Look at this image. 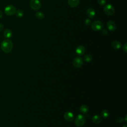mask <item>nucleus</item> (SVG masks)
Segmentation results:
<instances>
[{
    "mask_svg": "<svg viewBox=\"0 0 127 127\" xmlns=\"http://www.w3.org/2000/svg\"><path fill=\"white\" fill-rule=\"evenodd\" d=\"M0 48L3 52L5 53H10L12 51L13 48L12 41L8 39L3 40L0 44Z\"/></svg>",
    "mask_w": 127,
    "mask_h": 127,
    "instance_id": "obj_1",
    "label": "nucleus"
},
{
    "mask_svg": "<svg viewBox=\"0 0 127 127\" xmlns=\"http://www.w3.org/2000/svg\"><path fill=\"white\" fill-rule=\"evenodd\" d=\"M91 27L95 31H98L103 28V24L100 20H96L92 23Z\"/></svg>",
    "mask_w": 127,
    "mask_h": 127,
    "instance_id": "obj_2",
    "label": "nucleus"
},
{
    "mask_svg": "<svg viewBox=\"0 0 127 127\" xmlns=\"http://www.w3.org/2000/svg\"><path fill=\"white\" fill-rule=\"evenodd\" d=\"M85 122V119L82 115H78L75 118V124L78 127H82Z\"/></svg>",
    "mask_w": 127,
    "mask_h": 127,
    "instance_id": "obj_3",
    "label": "nucleus"
},
{
    "mask_svg": "<svg viewBox=\"0 0 127 127\" xmlns=\"http://www.w3.org/2000/svg\"><path fill=\"white\" fill-rule=\"evenodd\" d=\"M104 11L105 13L109 16L112 15L115 13V8L110 4H107L104 7Z\"/></svg>",
    "mask_w": 127,
    "mask_h": 127,
    "instance_id": "obj_4",
    "label": "nucleus"
},
{
    "mask_svg": "<svg viewBox=\"0 0 127 127\" xmlns=\"http://www.w3.org/2000/svg\"><path fill=\"white\" fill-rule=\"evenodd\" d=\"M4 13L8 16H11L13 15L16 12V8L15 7L11 4L8 5L4 8Z\"/></svg>",
    "mask_w": 127,
    "mask_h": 127,
    "instance_id": "obj_5",
    "label": "nucleus"
},
{
    "mask_svg": "<svg viewBox=\"0 0 127 127\" xmlns=\"http://www.w3.org/2000/svg\"><path fill=\"white\" fill-rule=\"evenodd\" d=\"M30 5L33 10H37L41 7V2L39 0H31Z\"/></svg>",
    "mask_w": 127,
    "mask_h": 127,
    "instance_id": "obj_6",
    "label": "nucleus"
},
{
    "mask_svg": "<svg viewBox=\"0 0 127 127\" xmlns=\"http://www.w3.org/2000/svg\"><path fill=\"white\" fill-rule=\"evenodd\" d=\"M73 65L76 68H79L81 67L83 64V60L82 58L77 57L74 59L73 60Z\"/></svg>",
    "mask_w": 127,
    "mask_h": 127,
    "instance_id": "obj_7",
    "label": "nucleus"
},
{
    "mask_svg": "<svg viewBox=\"0 0 127 127\" xmlns=\"http://www.w3.org/2000/svg\"><path fill=\"white\" fill-rule=\"evenodd\" d=\"M64 118L67 122H72L74 120V115L71 112H66L64 114Z\"/></svg>",
    "mask_w": 127,
    "mask_h": 127,
    "instance_id": "obj_8",
    "label": "nucleus"
},
{
    "mask_svg": "<svg viewBox=\"0 0 127 127\" xmlns=\"http://www.w3.org/2000/svg\"><path fill=\"white\" fill-rule=\"evenodd\" d=\"M107 27L110 31H114L116 29V24L112 20H109L107 23Z\"/></svg>",
    "mask_w": 127,
    "mask_h": 127,
    "instance_id": "obj_9",
    "label": "nucleus"
},
{
    "mask_svg": "<svg viewBox=\"0 0 127 127\" xmlns=\"http://www.w3.org/2000/svg\"><path fill=\"white\" fill-rule=\"evenodd\" d=\"M85 51V48L82 45H79L77 46L75 49V53L78 56L83 55L84 54Z\"/></svg>",
    "mask_w": 127,
    "mask_h": 127,
    "instance_id": "obj_10",
    "label": "nucleus"
},
{
    "mask_svg": "<svg viewBox=\"0 0 127 127\" xmlns=\"http://www.w3.org/2000/svg\"><path fill=\"white\" fill-rule=\"evenodd\" d=\"M96 13L94 9L92 8H89L86 11V15L89 19H93L95 16Z\"/></svg>",
    "mask_w": 127,
    "mask_h": 127,
    "instance_id": "obj_11",
    "label": "nucleus"
},
{
    "mask_svg": "<svg viewBox=\"0 0 127 127\" xmlns=\"http://www.w3.org/2000/svg\"><path fill=\"white\" fill-rule=\"evenodd\" d=\"M67 1L70 7H75L79 4L80 0H67Z\"/></svg>",
    "mask_w": 127,
    "mask_h": 127,
    "instance_id": "obj_12",
    "label": "nucleus"
},
{
    "mask_svg": "<svg viewBox=\"0 0 127 127\" xmlns=\"http://www.w3.org/2000/svg\"><path fill=\"white\" fill-rule=\"evenodd\" d=\"M12 32L9 29H6L3 32V36L7 39L10 38L12 36Z\"/></svg>",
    "mask_w": 127,
    "mask_h": 127,
    "instance_id": "obj_13",
    "label": "nucleus"
},
{
    "mask_svg": "<svg viewBox=\"0 0 127 127\" xmlns=\"http://www.w3.org/2000/svg\"><path fill=\"white\" fill-rule=\"evenodd\" d=\"M112 46L115 49H119L122 47V44L118 41H114L112 43Z\"/></svg>",
    "mask_w": 127,
    "mask_h": 127,
    "instance_id": "obj_14",
    "label": "nucleus"
},
{
    "mask_svg": "<svg viewBox=\"0 0 127 127\" xmlns=\"http://www.w3.org/2000/svg\"><path fill=\"white\" fill-rule=\"evenodd\" d=\"M92 121L95 124H99L102 121V119L101 118L97 115H94L92 117Z\"/></svg>",
    "mask_w": 127,
    "mask_h": 127,
    "instance_id": "obj_15",
    "label": "nucleus"
},
{
    "mask_svg": "<svg viewBox=\"0 0 127 127\" xmlns=\"http://www.w3.org/2000/svg\"><path fill=\"white\" fill-rule=\"evenodd\" d=\"M82 59L85 62L89 63L92 60V57L91 55H90L89 54H87V55H85L83 56V58Z\"/></svg>",
    "mask_w": 127,
    "mask_h": 127,
    "instance_id": "obj_16",
    "label": "nucleus"
},
{
    "mask_svg": "<svg viewBox=\"0 0 127 127\" xmlns=\"http://www.w3.org/2000/svg\"><path fill=\"white\" fill-rule=\"evenodd\" d=\"M35 16L37 19L40 20L43 19L45 17L44 14L42 11H37L35 13Z\"/></svg>",
    "mask_w": 127,
    "mask_h": 127,
    "instance_id": "obj_17",
    "label": "nucleus"
},
{
    "mask_svg": "<svg viewBox=\"0 0 127 127\" xmlns=\"http://www.w3.org/2000/svg\"><path fill=\"white\" fill-rule=\"evenodd\" d=\"M80 111L82 114H86L88 111V107L85 105H83L80 108Z\"/></svg>",
    "mask_w": 127,
    "mask_h": 127,
    "instance_id": "obj_18",
    "label": "nucleus"
},
{
    "mask_svg": "<svg viewBox=\"0 0 127 127\" xmlns=\"http://www.w3.org/2000/svg\"><path fill=\"white\" fill-rule=\"evenodd\" d=\"M101 115L102 117H103V118H107L109 115V113L108 110H104L101 112Z\"/></svg>",
    "mask_w": 127,
    "mask_h": 127,
    "instance_id": "obj_19",
    "label": "nucleus"
},
{
    "mask_svg": "<svg viewBox=\"0 0 127 127\" xmlns=\"http://www.w3.org/2000/svg\"><path fill=\"white\" fill-rule=\"evenodd\" d=\"M15 13H16V16L18 17H19V18H21V17H23V16L24 15L23 11L21 10V9H18V10H16Z\"/></svg>",
    "mask_w": 127,
    "mask_h": 127,
    "instance_id": "obj_20",
    "label": "nucleus"
},
{
    "mask_svg": "<svg viewBox=\"0 0 127 127\" xmlns=\"http://www.w3.org/2000/svg\"><path fill=\"white\" fill-rule=\"evenodd\" d=\"M84 24L86 26H89L91 24V21L90 19H89V18L86 19L84 21Z\"/></svg>",
    "mask_w": 127,
    "mask_h": 127,
    "instance_id": "obj_21",
    "label": "nucleus"
},
{
    "mask_svg": "<svg viewBox=\"0 0 127 127\" xmlns=\"http://www.w3.org/2000/svg\"><path fill=\"white\" fill-rule=\"evenodd\" d=\"M101 33L104 35H107L108 34V31L106 28H102L101 29Z\"/></svg>",
    "mask_w": 127,
    "mask_h": 127,
    "instance_id": "obj_22",
    "label": "nucleus"
},
{
    "mask_svg": "<svg viewBox=\"0 0 127 127\" xmlns=\"http://www.w3.org/2000/svg\"><path fill=\"white\" fill-rule=\"evenodd\" d=\"M98 2L100 5L103 6L106 3V0H98Z\"/></svg>",
    "mask_w": 127,
    "mask_h": 127,
    "instance_id": "obj_23",
    "label": "nucleus"
},
{
    "mask_svg": "<svg viewBox=\"0 0 127 127\" xmlns=\"http://www.w3.org/2000/svg\"><path fill=\"white\" fill-rule=\"evenodd\" d=\"M123 121H124V119L121 117H118L116 119V122L118 123H121L123 122Z\"/></svg>",
    "mask_w": 127,
    "mask_h": 127,
    "instance_id": "obj_24",
    "label": "nucleus"
},
{
    "mask_svg": "<svg viewBox=\"0 0 127 127\" xmlns=\"http://www.w3.org/2000/svg\"><path fill=\"white\" fill-rule=\"evenodd\" d=\"M123 49V51H124L126 53H127V44L126 43L124 45Z\"/></svg>",
    "mask_w": 127,
    "mask_h": 127,
    "instance_id": "obj_25",
    "label": "nucleus"
},
{
    "mask_svg": "<svg viewBox=\"0 0 127 127\" xmlns=\"http://www.w3.org/2000/svg\"><path fill=\"white\" fill-rule=\"evenodd\" d=\"M3 28H4V26H3V25L2 24H1V23H0V32L3 29Z\"/></svg>",
    "mask_w": 127,
    "mask_h": 127,
    "instance_id": "obj_26",
    "label": "nucleus"
},
{
    "mask_svg": "<svg viewBox=\"0 0 127 127\" xmlns=\"http://www.w3.org/2000/svg\"><path fill=\"white\" fill-rule=\"evenodd\" d=\"M2 15H3V13L2 12V11L1 10H0V18H2Z\"/></svg>",
    "mask_w": 127,
    "mask_h": 127,
    "instance_id": "obj_27",
    "label": "nucleus"
},
{
    "mask_svg": "<svg viewBox=\"0 0 127 127\" xmlns=\"http://www.w3.org/2000/svg\"><path fill=\"white\" fill-rule=\"evenodd\" d=\"M125 121L127 122V114L126 115V116H125Z\"/></svg>",
    "mask_w": 127,
    "mask_h": 127,
    "instance_id": "obj_28",
    "label": "nucleus"
},
{
    "mask_svg": "<svg viewBox=\"0 0 127 127\" xmlns=\"http://www.w3.org/2000/svg\"><path fill=\"white\" fill-rule=\"evenodd\" d=\"M122 127H127V125H124Z\"/></svg>",
    "mask_w": 127,
    "mask_h": 127,
    "instance_id": "obj_29",
    "label": "nucleus"
}]
</instances>
